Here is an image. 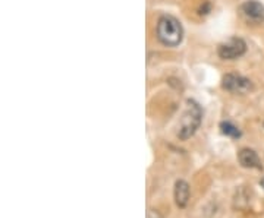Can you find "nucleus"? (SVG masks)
<instances>
[{
    "label": "nucleus",
    "mask_w": 264,
    "mask_h": 218,
    "mask_svg": "<svg viewBox=\"0 0 264 218\" xmlns=\"http://www.w3.org/2000/svg\"><path fill=\"white\" fill-rule=\"evenodd\" d=\"M157 40L168 47L179 46L183 37V30L180 22L170 15H163L159 18L156 28Z\"/></svg>",
    "instance_id": "f257e3e1"
},
{
    "label": "nucleus",
    "mask_w": 264,
    "mask_h": 218,
    "mask_svg": "<svg viewBox=\"0 0 264 218\" xmlns=\"http://www.w3.org/2000/svg\"><path fill=\"white\" fill-rule=\"evenodd\" d=\"M203 120V110L198 104L192 100L187 101V108L180 117L179 129H178V138L180 141H188L195 135Z\"/></svg>",
    "instance_id": "f03ea898"
},
{
    "label": "nucleus",
    "mask_w": 264,
    "mask_h": 218,
    "mask_svg": "<svg viewBox=\"0 0 264 218\" xmlns=\"http://www.w3.org/2000/svg\"><path fill=\"white\" fill-rule=\"evenodd\" d=\"M245 51H247V44L242 38H238V37L229 38L226 43L220 44L217 50L219 58L223 60H236L241 56H244Z\"/></svg>",
    "instance_id": "7ed1b4c3"
},
{
    "label": "nucleus",
    "mask_w": 264,
    "mask_h": 218,
    "mask_svg": "<svg viewBox=\"0 0 264 218\" xmlns=\"http://www.w3.org/2000/svg\"><path fill=\"white\" fill-rule=\"evenodd\" d=\"M223 90L232 94H248L252 90V82L248 78L238 75V73H228L222 80Z\"/></svg>",
    "instance_id": "20e7f679"
},
{
    "label": "nucleus",
    "mask_w": 264,
    "mask_h": 218,
    "mask_svg": "<svg viewBox=\"0 0 264 218\" xmlns=\"http://www.w3.org/2000/svg\"><path fill=\"white\" fill-rule=\"evenodd\" d=\"M242 18L251 25L264 22V6L257 0H247L241 5Z\"/></svg>",
    "instance_id": "39448f33"
},
{
    "label": "nucleus",
    "mask_w": 264,
    "mask_h": 218,
    "mask_svg": "<svg viewBox=\"0 0 264 218\" xmlns=\"http://www.w3.org/2000/svg\"><path fill=\"white\" fill-rule=\"evenodd\" d=\"M238 161L244 169H257L261 170L263 164L258 157V154L251 148H242L238 152Z\"/></svg>",
    "instance_id": "423d86ee"
},
{
    "label": "nucleus",
    "mask_w": 264,
    "mask_h": 218,
    "mask_svg": "<svg viewBox=\"0 0 264 218\" xmlns=\"http://www.w3.org/2000/svg\"><path fill=\"white\" fill-rule=\"evenodd\" d=\"M173 198L175 204L178 208H185L190 202L191 198V187L185 180H176L175 187H173Z\"/></svg>",
    "instance_id": "0eeeda50"
},
{
    "label": "nucleus",
    "mask_w": 264,
    "mask_h": 218,
    "mask_svg": "<svg viewBox=\"0 0 264 218\" xmlns=\"http://www.w3.org/2000/svg\"><path fill=\"white\" fill-rule=\"evenodd\" d=\"M220 127H222V132H223L225 135H228V137H232V138H240L241 137L240 129L236 126H233L230 122H223V123L220 125Z\"/></svg>",
    "instance_id": "6e6552de"
}]
</instances>
